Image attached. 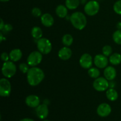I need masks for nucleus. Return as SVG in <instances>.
Masks as SVG:
<instances>
[{"mask_svg":"<svg viewBox=\"0 0 121 121\" xmlns=\"http://www.w3.org/2000/svg\"><path fill=\"white\" fill-rule=\"evenodd\" d=\"M27 74V82L32 86L39 85L44 78L43 71L37 67H33L30 69Z\"/></svg>","mask_w":121,"mask_h":121,"instance_id":"1","label":"nucleus"},{"mask_svg":"<svg viewBox=\"0 0 121 121\" xmlns=\"http://www.w3.org/2000/svg\"><path fill=\"white\" fill-rule=\"evenodd\" d=\"M70 20L73 27L79 30L85 28L87 24L86 16L81 12L78 11L73 13L70 17Z\"/></svg>","mask_w":121,"mask_h":121,"instance_id":"2","label":"nucleus"},{"mask_svg":"<svg viewBox=\"0 0 121 121\" xmlns=\"http://www.w3.org/2000/svg\"><path fill=\"white\" fill-rule=\"evenodd\" d=\"M16 71V66L13 61H7L4 63L2 67V73L5 78H12L15 74Z\"/></svg>","mask_w":121,"mask_h":121,"instance_id":"3","label":"nucleus"},{"mask_svg":"<svg viewBox=\"0 0 121 121\" xmlns=\"http://www.w3.org/2000/svg\"><path fill=\"white\" fill-rule=\"evenodd\" d=\"M37 48L39 52L43 54H47L52 50V44L49 40L46 38H41L38 40Z\"/></svg>","mask_w":121,"mask_h":121,"instance_id":"4","label":"nucleus"},{"mask_svg":"<svg viewBox=\"0 0 121 121\" xmlns=\"http://www.w3.org/2000/svg\"><path fill=\"white\" fill-rule=\"evenodd\" d=\"M100 9L99 4L98 1L95 0H91L85 4L84 7V11L87 15L89 16H93L99 12Z\"/></svg>","mask_w":121,"mask_h":121,"instance_id":"5","label":"nucleus"},{"mask_svg":"<svg viewBox=\"0 0 121 121\" xmlns=\"http://www.w3.org/2000/svg\"><path fill=\"white\" fill-rule=\"evenodd\" d=\"M42 53L40 52L34 51L31 52L27 58V64L31 67H35L42 61Z\"/></svg>","mask_w":121,"mask_h":121,"instance_id":"6","label":"nucleus"},{"mask_svg":"<svg viewBox=\"0 0 121 121\" xmlns=\"http://www.w3.org/2000/svg\"><path fill=\"white\" fill-rule=\"evenodd\" d=\"M93 86L95 89L99 92H104L108 90L109 87V83L105 78H98L95 79L93 83Z\"/></svg>","mask_w":121,"mask_h":121,"instance_id":"7","label":"nucleus"},{"mask_svg":"<svg viewBox=\"0 0 121 121\" xmlns=\"http://www.w3.org/2000/svg\"><path fill=\"white\" fill-rule=\"evenodd\" d=\"M11 91V83L6 78H2L0 80V95L2 97L9 96Z\"/></svg>","mask_w":121,"mask_h":121,"instance_id":"8","label":"nucleus"},{"mask_svg":"<svg viewBox=\"0 0 121 121\" xmlns=\"http://www.w3.org/2000/svg\"><path fill=\"white\" fill-rule=\"evenodd\" d=\"M109 60L104 54H97L94 58V63L99 69L105 68L108 66Z\"/></svg>","mask_w":121,"mask_h":121,"instance_id":"9","label":"nucleus"},{"mask_svg":"<svg viewBox=\"0 0 121 121\" xmlns=\"http://www.w3.org/2000/svg\"><path fill=\"white\" fill-rule=\"evenodd\" d=\"M79 63L80 65L84 69H89L92 66L93 64V59L92 56L88 53L83 54L79 60Z\"/></svg>","mask_w":121,"mask_h":121,"instance_id":"10","label":"nucleus"},{"mask_svg":"<svg viewBox=\"0 0 121 121\" xmlns=\"http://www.w3.org/2000/svg\"><path fill=\"white\" fill-rule=\"evenodd\" d=\"M112 111L111 106L106 103H103L97 108V113L100 117H106L109 115Z\"/></svg>","mask_w":121,"mask_h":121,"instance_id":"11","label":"nucleus"},{"mask_svg":"<svg viewBox=\"0 0 121 121\" xmlns=\"http://www.w3.org/2000/svg\"><path fill=\"white\" fill-rule=\"evenodd\" d=\"M35 113L37 116L41 119H44L48 115V108L46 104H41L35 108Z\"/></svg>","mask_w":121,"mask_h":121,"instance_id":"12","label":"nucleus"},{"mask_svg":"<svg viewBox=\"0 0 121 121\" xmlns=\"http://www.w3.org/2000/svg\"><path fill=\"white\" fill-rule=\"evenodd\" d=\"M40 98L36 95H29L26 98V104L30 108H37L40 105Z\"/></svg>","mask_w":121,"mask_h":121,"instance_id":"13","label":"nucleus"},{"mask_svg":"<svg viewBox=\"0 0 121 121\" xmlns=\"http://www.w3.org/2000/svg\"><path fill=\"white\" fill-rule=\"evenodd\" d=\"M104 76L109 81H112L117 76V71L112 66H107L104 70Z\"/></svg>","mask_w":121,"mask_h":121,"instance_id":"14","label":"nucleus"},{"mask_svg":"<svg viewBox=\"0 0 121 121\" xmlns=\"http://www.w3.org/2000/svg\"><path fill=\"white\" fill-rule=\"evenodd\" d=\"M41 22L45 27H50L54 24V20L51 14L48 13H45L41 16Z\"/></svg>","mask_w":121,"mask_h":121,"instance_id":"15","label":"nucleus"},{"mask_svg":"<svg viewBox=\"0 0 121 121\" xmlns=\"http://www.w3.org/2000/svg\"><path fill=\"white\" fill-rule=\"evenodd\" d=\"M72 55V52L70 48L67 47H64L61 48L58 53L59 58L63 60H67L71 57Z\"/></svg>","mask_w":121,"mask_h":121,"instance_id":"16","label":"nucleus"},{"mask_svg":"<svg viewBox=\"0 0 121 121\" xmlns=\"http://www.w3.org/2000/svg\"><path fill=\"white\" fill-rule=\"evenodd\" d=\"M9 55L11 60L15 62V61H18L21 59L22 53L21 50L18 49V48H15V49H13L11 51Z\"/></svg>","mask_w":121,"mask_h":121,"instance_id":"17","label":"nucleus"},{"mask_svg":"<svg viewBox=\"0 0 121 121\" xmlns=\"http://www.w3.org/2000/svg\"><path fill=\"white\" fill-rule=\"evenodd\" d=\"M56 13L59 17H66L67 15V8L63 5H59L56 9Z\"/></svg>","mask_w":121,"mask_h":121,"instance_id":"18","label":"nucleus"},{"mask_svg":"<svg viewBox=\"0 0 121 121\" xmlns=\"http://www.w3.org/2000/svg\"><path fill=\"white\" fill-rule=\"evenodd\" d=\"M106 97L111 101H115L118 98V93L113 88H110L106 91Z\"/></svg>","mask_w":121,"mask_h":121,"instance_id":"19","label":"nucleus"},{"mask_svg":"<svg viewBox=\"0 0 121 121\" xmlns=\"http://www.w3.org/2000/svg\"><path fill=\"white\" fill-rule=\"evenodd\" d=\"M109 61L112 65H118L121 63V55L119 53H113L110 56Z\"/></svg>","mask_w":121,"mask_h":121,"instance_id":"20","label":"nucleus"},{"mask_svg":"<svg viewBox=\"0 0 121 121\" xmlns=\"http://www.w3.org/2000/svg\"><path fill=\"white\" fill-rule=\"evenodd\" d=\"M66 7L69 9H75L80 4V0H66Z\"/></svg>","mask_w":121,"mask_h":121,"instance_id":"21","label":"nucleus"},{"mask_svg":"<svg viewBox=\"0 0 121 121\" xmlns=\"http://www.w3.org/2000/svg\"><path fill=\"white\" fill-rule=\"evenodd\" d=\"M31 35L34 39L39 40L43 36V31L40 27H34L31 30Z\"/></svg>","mask_w":121,"mask_h":121,"instance_id":"22","label":"nucleus"},{"mask_svg":"<svg viewBox=\"0 0 121 121\" xmlns=\"http://www.w3.org/2000/svg\"><path fill=\"white\" fill-rule=\"evenodd\" d=\"M73 42V38L70 34H65L62 37V43L65 46H70Z\"/></svg>","mask_w":121,"mask_h":121,"instance_id":"23","label":"nucleus"},{"mask_svg":"<svg viewBox=\"0 0 121 121\" xmlns=\"http://www.w3.org/2000/svg\"><path fill=\"white\" fill-rule=\"evenodd\" d=\"M88 74L90 77L93 79H97L100 76V71L98 69L92 67L88 70Z\"/></svg>","mask_w":121,"mask_h":121,"instance_id":"24","label":"nucleus"},{"mask_svg":"<svg viewBox=\"0 0 121 121\" xmlns=\"http://www.w3.org/2000/svg\"><path fill=\"white\" fill-rule=\"evenodd\" d=\"M113 40L117 44L121 45V30H118L113 34Z\"/></svg>","mask_w":121,"mask_h":121,"instance_id":"25","label":"nucleus"},{"mask_svg":"<svg viewBox=\"0 0 121 121\" xmlns=\"http://www.w3.org/2000/svg\"><path fill=\"white\" fill-rule=\"evenodd\" d=\"M112 53V48L111 46L106 45L104 46L102 48V53L105 56L108 57L111 55Z\"/></svg>","mask_w":121,"mask_h":121,"instance_id":"26","label":"nucleus"},{"mask_svg":"<svg viewBox=\"0 0 121 121\" xmlns=\"http://www.w3.org/2000/svg\"><path fill=\"white\" fill-rule=\"evenodd\" d=\"M113 10L117 14L121 15V0L117 1L114 4Z\"/></svg>","mask_w":121,"mask_h":121,"instance_id":"27","label":"nucleus"},{"mask_svg":"<svg viewBox=\"0 0 121 121\" xmlns=\"http://www.w3.org/2000/svg\"><path fill=\"white\" fill-rule=\"evenodd\" d=\"M29 65L28 64L26 63H21L19 66V68H20V71L22 72L23 73H27L28 70H29Z\"/></svg>","mask_w":121,"mask_h":121,"instance_id":"28","label":"nucleus"},{"mask_svg":"<svg viewBox=\"0 0 121 121\" xmlns=\"http://www.w3.org/2000/svg\"><path fill=\"white\" fill-rule=\"evenodd\" d=\"M31 13L32 15H33V16L35 17H39L42 15L41 9L39 8H37V7H35V8H34L32 9Z\"/></svg>","mask_w":121,"mask_h":121,"instance_id":"29","label":"nucleus"},{"mask_svg":"<svg viewBox=\"0 0 121 121\" xmlns=\"http://www.w3.org/2000/svg\"><path fill=\"white\" fill-rule=\"evenodd\" d=\"M1 60L3 61H4V62L8 61L9 59H10V58H9V55H8L7 53H5V52H4V53H2V54H1Z\"/></svg>","mask_w":121,"mask_h":121,"instance_id":"30","label":"nucleus"},{"mask_svg":"<svg viewBox=\"0 0 121 121\" xmlns=\"http://www.w3.org/2000/svg\"><path fill=\"white\" fill-rule=\"evenodd\" d=\"M3 30H5L6 31H10L13 30V26L11 24H5Z\"/></svg>","mask_w":121,"mask_h":121,"instance_id":"31","label":"nucleus"},{"mask_svg":"<svg viewBox=\"0 0 121 121\" xmlns=\"http://www.w3.org/2000/svg\"><path fill=\"white\" fill-rule=\"evenodd\" d=\"M4 22L3 20H2V18H1V25H0V30H2L4 28Z\"/></svg>","mask_w":121,"mask_h":121,"instance_id":"32","label":"nucleus"},{"mask_svg":"<svg viewBox=\"0 0 121 121\" xmlns=\"http://www.w3.org/2000/svg\"><path fill=\"white\" fill-rule=\"evenodd\" d=\"M20 121H34L33 119H31V118H24V119H21Z\"/></svg>","mask_w":121,"mask_h":121,"instance_id":"33","label":"nucleus"},{"mask_svg":"<svg viewBox=\"0 0 121 121\" xmlns=\"http://www.w3.org/2000/svg\"><path fill=\"white\" fill-rule=\"evenodd\" d=\"M117 27L118 30H121V22H118L117 23Z\"/></svg>","mask_w":121,"mask_h":121,"instance_id":"34","label":"nucleus"},{"mask_svg":"<svg viewBox=\"0 0 121 121\" xmlns=\"http://www.w3.org/2000/svg\"><path fill=\"white\" fill-rule=\"evenodd\" d=\"M3 40H5V38L4 37L2 34L1 33V34H0V42H2V41H3Z\"/></svg>","mask_w":121,"mask_h":121,"instance_id":"35","label":"nucleus"},{"mask_svg":"<svg viewBox=\"0 0 121 121\" xmlns=\"http://www.w3.org/2000/svg\"><path fill=\"white\" fill-rule=\"evenodd\" d=\"M115 83H113V82H111L109 83V86H111V88H113L115 87Z\"/></svg>","mask_w":121,"mask_h":121,"instance_id":"36","label":"nucleus"},{"mask_svg":"<svg viewBox=\"0 0 121 121\" xmlns=\"http://www.w3.org/2000/svg\"><path fill=\"white\" fill-rule=\"evenodd\" d=\"M9 0H1V2H8Z\"/></svg>","mask_w":121,"mask_h":121,"instance_id":"37","label":"nucleus"},{"mask_svg":"<svg viewBox=\"0 0 121 121\" xmlns=\"http://www.w3.org/2000/svg\"><path fill=\"white\" fill-rule=\"evenodd\" d=\"M43 121H49V120H44Z\"/></svg>","mask_w":121,"mask_h":121,"instance_id":"38","label":"nucleus"}]
</instances>
